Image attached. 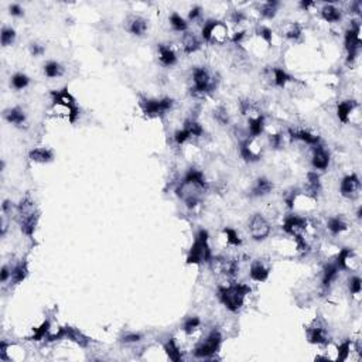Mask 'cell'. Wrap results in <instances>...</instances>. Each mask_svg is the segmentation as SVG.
I'll return each mask as SVG.
<instances>
[{"instance_id": "cell-1", "label": "cell", "mask_w": 362, "mask_h": 362, "mask_svg": "<svg viewBox=\"0 0 362 362\" xmlns=\"http://www.w3.org/2000/svg\"><path fill=\"white\" fill-rule=\"evenodd\" d=\"M208 190V183L205 181V177L200 170L191 169L184 177V180L180 183L175 192L180 200L186 202L190 210H194L204 197L205 191Z\"/></svg>"}, {"instance_id": "cell-2", "label": "cell", "mask_w": 362, "mask_h": 362, "mask_svg": "<svg viewBox=\"0 0 362 362\" xmlns=\"http://www.w3.org/2000/svg\"><path fill=\"white\" fill-rule=\"evenodd\" d=\"M251 287L243 283H232L229 286H222L218 289V296L221 303L232 313L242 309L246 296L251 293Z\"/></svg>"}, {"instance_id": "cell-3", "label": "cell", "mask_w": 362, "mask_h": 362, "mask_svg": "<svg viewBox=\"0 0 362 362\" xmlns=\"http://www.w3.org/2000/svg\"><path fill=\"white\" fill-rule=\"evenodd\" d=\"M213 260V252L208 242V232L201 229L192 243L187 256L188 265H201V263H211Z\"/></svg>"}, {"instance_id": "cell-4", "label": "cell", "mask_w": 362, "mask_h": 362, "mask_svg": "<svg viewBox=\"0 0 362 362\" xmlns=\"http://www.w3.org/2000/svg\"><path fill=\"white\" fill-rule=\"evenodd\" d=\"M192 82L194 86L191 88V95L194 96H205L207 94H211L216 88L215 78H213L204 67H197L192 71Z\"/></svg>"}, {"instance_id": "cell-5", "label": "cell", "mask_w": 362, "mask_h": 362, "mask_svg": "<svg viewBox=\"0 0 362 362\" xmlns=\"http://www.w3.org/2000/svg\"><path fill=\"white\" fill-rule=\"evenodd\" d=\"M202 39L213 44H224L228 40V27L222 21L208 20L202 27Z\"/></svg>"}, {"instance_id": "cell-6", "label": "cell", "mask_w": 362, "mask_h": 362, "mask_svg": "<svg viewBox=\"0 0 362 362\" xmlns=\"http://www.w3.org/2000/svg\"><path fill=\"white\" fill-rule=\"evenodd\" d=\"M361 26L358 21H352V24L345 33V50H347V61L348 64H352L358 55V51L361 48V37H360Z\"/></svg>"}, {"instance_id": "cell-7", "label": "cell", "mask_w": 362, "mask_h": 362, "mask_svg": "<svg viewBox=\"0 0 362 362\" xmlns=\"http://www.w3.org/2000/svg\"><path fill=\"white\" fill-rule=\"evenodd\" d=\"M174 105V101L171 98H163V99H142L140 106L143 109V113L149 118L161 116L166 112H169Z\"/></svg>"}, {"instance_id": "cell-8", "label": "cell", "mask_w": 362, "mask_h": 362, "mask_svg": "<svg viewBox=\"0 0 362 362\" xmlns=\"http://www.w3.org/2000/svg\"><path fill=\"white\" fill-rule=\"evenodd\" d=\"M221 342H222L221 333L218 330H214L210 336L207 337V340L202 344H200L197 348L194 349V355L197 358H211L219 351Z\"/></svg>"}, {"instance_id": "cell-9", "label": "cell", "mask_w": 362, "mask_h": 362, "mask_svg": "<svg viewBox=\"0 0 362 362\" xmlns=\"http://www.w3.org/2000/svg\"><path fill=\"white\" fill-rule=\"evenodd\" d=\"M249 234L254 241H265L270 234V224L263 215L255 214L249 221Z\"/></svg>"}, {"instance_id": "cell-10", "label": "cell", "mask_w": 362, "mask_h": 362, "mask_svg": "<svg viewBox=\"0 0 362 362\" xmlns=\"http://www.w3.org/2000/svg\"><path fill=\"white\" fill-rule=\"evenodd\" d=\"M309 228V219L306 216L300 215H289L283 221V231L292 236L295 235H303L304 231Z\"/></svg>"}, {"instance_id": "cell-11", "label": "cell", "mask_w": 362, "mask_h": 362, "mask_svg": "<svg viewBox=\"0 0 362 362\" xmlns=\"http://www.w3.org/2000/svg\"><path fill=\"white\" fill-rule=\"evenodd\" d=\"M239 151H241L242 159L249 163H255L262 159V146L257 143L256 137H249L243 140L241 143Z\"/></svg>"}, {"instance_id": "cell-12", "label": "cell", "mask_w": 362, "mask_h": 362, "mask_svg": "<svg viewBox=\"0 0 362 362\" xmlns=\"http://www.w3.org/2000/svg\"><path fill=\"white\" fill-rule=\"evenodd\" d=\"M336 265L340 270H351V272H354L360 266V260L357 259V255H355V252L352 249L344 248L338 254Z\"/></svg>"}, {"instance_id": "cell-13", "label": "cell", "mask_w": 362, "mask_h": 362, "mask_svg": "<svg viewBox=\"0 0 362 362\" xmlns=\"http://www.w3.org/2000/svg\"><path fill=\"white\" fill-rule=\"evenodd\" d=\"M360 188H361L360 177L355 174V173H352V174H349L342 178L340 190H341V195L342 197H345V198H354L358 194Z\"/></svg>"}, {"instance_id": "cell-14", "label": "cell", "mask_w": 362, "mask_h": 362, "mask_svg": "<svg viewBox=\"0 0 362 362\" xmlns=\"http://www.w3.org/2000/svg\"><path fill=\"white\" fill-rule=\"evenodd\" d=\"M307 336H309V341L311 344H317V345H327L328 344V334L325 330V325L319 322L317 320L314 324L307 328Z\"/></svg>"}, {"instance_id": "cell-15", "label": "cell", "mask_w": 362, "mask_h": 362, "mask_svg": "<svg viewBox=\"0 0 362 362\" xmlns=\"http://www.w3.org/2000/svg\"><path fill=\"white\" fill-rule=\"evenodd\" d=\"M360 109V104L357 101H342L337 106V116L342 123H349L351 116L355 115V112Z\"/></svg>"}, {"instance_id": "cell-16", "label": "cell", "mask_w": 362, "mask_h": 362, "mask_svg": "<svg viewBox=\"0 0 362 362\" xmlns=\"http://www.w3.org/2000/svg\"><path fill=\"white\" fill-rule=\"evenodd\" d=\"M148 20L140 16H130L126 21V30L137 37H142L148 31Z\"/></svg>"}, {"instance_id": "cell-17", "label": "cell", "mask_w": 362, "mask_h": 362, "mask_svg": "<svg viewBox=\"0 0 362 362\" xmlns=\"http://www.w3.org/2000/svg\"><path fill=\"white\" fill-rule=\"evenodd\" d=\"M313 167L316 170H327L328 164H330V153L322 148L321 145H317L313 149Z\"/></svg>"}, {"instance_id": "cell-18", "label": "cell", "mask_w": 362, "mask_h": 362, "mask_svg": "<svg viewBox=\"0 0 362 362\" xmlns=\"http://www.w3.org/2000/svg\"><path fill=\"white\" fill-rule=\"evenodd\" d=\"M3 116H4V119L9 122V123H12V125L17 126V128H23L26 125V113H24V110L21 107H9V109L4 110Z\"/></svg>"}, {"instance_id": "cell-19", "label": "cell", "mask_w": 362, "mask_h": 362, "mask_svg": "<svg viewBox=\"0 0 362 362\" xmlns=\"http://www.w3.org/2000/svg\"><path fill=\"white\" fill-rule=\"evenodd\" d=\"M270 275V268H268L262 260H255L251 265V270H249V276L252 280L255 282H266Z\"/></svg>"}, {"instance_id": "cell-20", "label": "cell", "mask_w": 362, "mask_h": 362, "mask_svg": "<svg viewBox=\"0 0 362 362\" xmlns=\"http://www.w3.org/2000/svg\"><path fill=\"white\" fill-rule=\"evenodd\" d=\"M65 338H68L72 342H75L81 348H86L89 345V342H91L89 337H86L84 333H81L80 330H77L74 327H69V325H65Z\"/></svg>"}, {"instance_id": "cell-21", "label": "cell", "mask_w": 362, "mask_h": 362, "mask_svg": "<svg viewBox=\"0 0 362 362\" xmlns=\"http://www.w3.org/2000/svg\"><path fill=\"white\" fill-rule=\"evenodd\" d=\"M28 157L31 161H36V163H51L54 160V153L53 150L47 148H37L33 149L30 153H28Z\"/></svg>"}, {"instance_id": "cell-22", "label": "cell", "mask_w": 362, "mask_h": 362, "mask_svg": "<svg viewBox=\"0 0 362 362\" xmlns=\"http://www.w3.org/2000/svg\"><path fill=\"white\" fill-rule=\"evenodd\" d=\"M289 134L292 139L295 140H301L307 145L311 146H317L320 145V137L317 134L310 133L309 130H293V129H289Z\"/></svg>"}, {"instance_id": "cell-23", "label": "cell", "mask_w": 362, "mask_h": 362, "mask_svg": "<svg viewBox=\"0 0 362 362\" xmlns=\"http://www.w3.org/2000/svg\"><path fill=\"white\" fill-rule=\"evenodd\" d=\"M272 190H273V183L266 177H260L256 180L255 186L252 188V197H265L272 192Z\"/></svg>"}, {"instance_id": "cell-24", "label": "cell", "mask_w": 362, "mask_h": 362, "mask_svg": "<svg viewBox=\"0 0 362 362\" xmlns=\"http://www.w3.org/2000/svg\"><path fill=\"white\" fill-rule=\"evenodd\" d=\"M157 51H159V60L164 67H171L177 63V55H175L174 50H171L170 47L160 44L157 47Z\"/></svg>"}, {"instance_id": "cell-25", "label": "cell", "mask_w": 362, "mask_h": 362, "mask_svg": "<svg viewBox=\"0 0 362 362\" xmlns=\"http://www.w3.org/2000/svg\"><path fill=\"white\" fill-rule=\"evenodd\" d=\"M181 47L186 54H192L201 48V41L197 39L192 33H186L181 40Z\"/></svg>"}, {"instance_id": "cell-26", "label": "cell", "mask_w": 362, "mask_h": 362, "mask_svg": "<svg viewBox=\"0 0 362 362\" xmlns=\"http://www.w3.org/2000/svg\"><path fill=\"white\" fill-rule=\"evenodd\" d=\"M39 218H40V214L31 215V216H27V218H23L20 219V227H21V232L27 235V236H33L34 232H36V227H37V222H39Z\"/></svg>"}, {"instance_id": "cell-27", "label": "cell", "mask_w": 362, "mask_h": 362, "mask_svg": "<svg viewBox=\"0 0 362 362\" xmlns=\"http://www.w3.org/2000/svg\"><path fill=\"white\" fill-rule=\"evenodd\" d=\"M27 275H28L27 262L26 260H21V262H19V263L13 268V270H12V277H10V280H12L14 284H19V283L26 280Z\"/></svg>"}, {"instance_id": "cell-28", "label": "cell", "mask_w": 362, "mask_h": 362, "mask_svg": "<svg viewBox=\"0 0 362 362\" xmlns=\"http://www.w3.org/2000/svg\"><path fill=\"white\" fill-rule=\"evenodd\" d=\"M327 228L331 231L333 235H340L348 229V224L342 216H333L327 221Z\"/></svg>"}, {"instance_id": "cell-29", "label": "cell", "mask_w": 362, "mask_h": 362, "mask_svg": "<svg viewBox=\"0 0 362 362\" xmlns=\"http://www.w3.org/2000/svg\"><path fill=\"white\" fill-rule=\"evenodd\" d=\"M249 121V133L251 137H259L265 130V116L263 115H257L255 118L248 119Z\"/></svg>"}, {"instance_id": "cell-30", "label": "cell", "mask_w": 362, "mask_h": 362, "mask_svg": "<svg viewBox=\"0 0 362 362\" xmlns=\"http://www.w3.org/2000/svg\"><path fill=\"white\" fill-rule=\"evenodd\" d=\"M321 191V184H320V177L317 175V173H309L307 174V194L317 198L319 194Z\"/></svg>"}, {"instance_id": "cell-31", "label": "cell", "mask_w": 362, "mask_h": 362, "mask_svg": "<svg viewBox=\"0 0 362 362\" xmlns=\"http://www.w3.org/2000/svg\"><path fill=\"white\" fill-rule=\"evenodd\" d=\"M280 3L279 1H266V3H262L259 6V16L263 17V19H273L276 13H277V9H279Z\"/></svg>"}, {"instance_id": "cell-32", "label": "cell", "mask_w": 362, "mask_h": 362, "mask_svg": "<svg viewBox=\"0 0 362 362\" xmlns=\"http://www.w3.org/2000/svg\"><path fill=\"white\" fill-rule=\"evenodd\" d=\"M164 351H166L167 357H169L171 361L178 362L183 360L181 349L178 348V345H177V342H175L174 338H170V340L164 344Z\"/></svg>"}, {"instance_id": "cell-33", "label": "cell", "mask_w": 362, "mask_h": 362, "mask_svg": "<svg viewBox=\"0 0 362 362\" xmlns=\"http://www.w3.org/2000/svg\"><path fill=\"white\" fill-rule=\"evenodd\" d=\"M272 72H273V82H275L276 86L284 88L289 82L295 81V78L292 75H289L283 68H273Z\"/></svg>"}, {"instance_id": "cell-34", "label": "cell", "mask_w": 362, "mask_h": 362, "mask_svg": "<svg viewBox=\"0 0 362 362\" xmlns=\"http://www.w3.org/2000/svg\"><path fill=\"white\" fill-rule=\"evenodd\" d=\"M340 269L337 268L336 263H330L324 268V275H322V286L325 289H328L333 282L337 279V275H338Z\"/></svg>"}, {"instance_id": "cell-35", "label": "cell", "mask_w": 362, "mask_h": 362, "mask_svg": "<svg viewBox=\"0 0 362 362\" xmlns=\"http://www.w3.org/2000/svg\"><path fill=\"white\" fill-rule=\"evenodd\" d=\"M321 17L328 23H337L341 20V12L333 4H325L321 9Z\"/></svg>"}, {"instance_id": "cell-36", "label": "cell", "mask_w": 362, "mask_h": 362, "mask_svg": "<svg viewBox=\"0 0 362 362\" xmlns=\"http://www.w3.org/2000/svg\"><path fill=\"white\" fill-rule=\"evenodd\" d=\"M44 74L48 77V78H57V77H61L64 74V67L57 63V61H48L45 65H44Z\"/></svg>"}, {"instance_id": "cell-37", "label": "cell", "mask_w": 362, "mask_h": 362, "mask_svg": "<svg viewBox=\"0 0 362 362\" xmlns=\"http://www.w3.org/2000/svg\"><path fill=\"white\" fill-rule=\"evenodd\" d=\"M283 34L290 40H297L303 34V28L298 23H287L283 27Z\"/></svg>"}, {"instance_id": "cell-38", "label": "cell", "mask_w": 362, "mask_h": 362, "mask_svg": "<svg viewBox=\"0 0 362 362\" xmlns=\"http://www.w3.org/2000/svg\"><path fill=\"white\" fill-rule=\"evenodd\" d=\"M256 37L263 41L268 47L273 45V31L266 26H260L256 28Z\"/></svg>"}, {"instance_id": "cell-39", "label": "cell", "mask_w": 362, "mask_h": 362, "mask_svg": "<svg viewBox=\"0 0 362 362\" xmlns=\"http://www.w3.org/2000/svg\"><path fill=\"white\" fill-rule=\"evenodd\" d=\"M184 129L187 130L191 139H192V137H200V136L204 134V129H202L201 125H200L198 122L192 121V119L186 121V123H184Z\"/></svg>"}, {"instance_id": "cell-40", "label": "cell", "mask_w": 362, "mask_h": 362, "mask_svg": "<svg viewBox=\"0 0 362 362\" xmlns=\"http://www.w3.org/2000/svg\"><path fill=\"white\" fill-rule=\"evenodd\" d=\"M351 351H352V342L347 340V341H344L342 344H340L338 347H337V361H347L349 357V354H351Z\"/></svg>"}, {"instance_id": "cell-41", "label": "cell", "mask_w": 362, "mask_h": 362, "mask_svg": "<svg viewBox=\"0 0 362 362\" xmlns=\"http://www.w3.org/2000/svg\"><path fill=\"white\" fill-rule=\"evenodd\" d=\"M10 84H12V86H13L14 89L20 91V89H24L27 85L30 84V78L27 77L26 74H23V72H17V74H14L13 77H12Z\"/></svg>"}, {"instance_id": "cell-42", "label": "cell", "mask_w": 362, "mask_h": 362, "mask_svg": "<svg viewBox=\"0 0 362 362\" xmlns=\"http://www.w3.org/2000/svg\"><path fill=\"white\" fill-rule=\"evenodd\" d=\"M0 40H1V45L3 47H9L12 45L16 40V31L12 27H3L1 34H0Z\"/></svg>"}, {"instance_id": "cell-43", "label": "cell", "mask_w": 362, "mask_h": 362, "mask_svg": "<svg viewBox=\"0 0 362 362\" xmlns=\"http://www.w3.org/2000/svg\"><path fill=\"white\" fill-rule=\"evenodd\" d=\"M200 325H201V320L198 317H190L184 321V325H183V330L184 333L188 334V336H192L195 331L200 330Z\"/></svg>"}, {"instance_id": "cell-44", "label": "cell", "mask_w": 362, "mask_h": 362, "mask_svg": "<svg viewBox=\"0 0 362 362\" xmlns=\"http://www.w3.org/2000/svg\"><path fill=\"white\" fill-rule=\"evenodd\" d=\"M48 333H50V320H45L39 328L34 330V334H33V337H30L28 340H31V341H41V340H44L47 337Z\"/></svg>"}, {"instance_id": "cell-45", "label": "cell", "mask_w": 362, "mask_h": 362, "mask_svg": "<svg viewBox=\"0 0 362 362\" xmlns=\"http://www.w3.org/2000/svg\"><path fill=\"white\" fill-rule=\"evenodd\" d=\"M170 24H171V27L174 28L175 31H187V28H188V24H187V21L180 16L178 13H171V16H170Z\"/></svg>"}, {"instance_id": "cell-46", "label": "cell", "mask_w": 362, "mask_h": 362, "mask_svg": "<svg viewBox=\"0 0 362 362\" xmlns=\"http://www.w3.org/2000/svg\"><path fill=\"white\" fill-rule=\"evenodd\" d=\"M224 234L227 236V245H229V246H241V238H239V235L236 234L235 229L224 228Z\"/></svg>"}, {"instance_id": "cell-47", "label": "cell", "mask_w": 362, "mask_h": 362, "mask_svg": "<svg viewBox=\"0 0 362 362\" xmlns=\"http://www.w3.org/2000/svg\"><path fill=\"white\" fill-rule=\"evenodd\" d=\"M214 118H215V121L218 122L219 125H228L229 115H228V112H227V109H225L224 106H219L215 109Z\"/></svg>"}, {"instance_id": "cell-48", "label": "cell", "mask_w": 362, "mask_h": 362, "mask_svg": "<svg viewBox=\"0 0 362 362\" xmlns=\"http://www.w3.org/2000/svg\"><path fill=\"white\" fill-rule=\"evenodd\" d=\"M361 287H362V282L358 276L351 277V280H349V292H351L352 295L354 296L361 295Z\"/></svg>"}, {"instance_id": "cell-49", "label": "cell", "mask_w": 362, "mask_h": 362, "mask_svg": "<svg viewBox=\"0 0 362 362\" xmlns=\"http://www.w3.org/2000/svg\"><path fill=\"white\" fill-rule=\"evenodd\" d=\"M1 211H3V215L6 216H12L14 214H19V207H14L13 202L6 200L1 204Z\"/></svg>"}, {"instance_id": "cell-50", "label": "cell", "mask_w": 362, "mask_h": 362, "mask_svg": "<svg viewBox=\"0 0 362 362\" xmlns=\"http://www.w3.org/2000/svg\"><path fill=\"white\" fill-rule=\"evenodd\" d=\"M191 137H190V134H188V132L183 128V129H180V130H177L174 134V140H175V143L178 145V146H181V145H184L187 140H190Z\"/></svg>"}, {"instance_id": "cell-51", "label": "cell", "mask_w": 362, "mask_h": 362, "mask_svg": "<svg viewBox=\"0 0 362 362\" xmlns=\"http://www.w3.org/2000/svg\"><path fill=\"white\" fill-rule=\"evenodd\" d=\"M269 143L273 149H280L283 145L282 133H270L269 134Z\"/></svg>"}, {"instance_id": "cell-52", "label": "cell", "mask_w": 362, "mask_h": 362, "mask_svg": "<svg viewBox=\"0 0 362 362\" xmlns=\"http://www.w3.org/2000/svg\"><path fill=\"white\" fill-rule=\"evenodd\" d=\"M30 53H31V55H34V57H40V55L45 53V47L41 45V44H37V43H33L30 45Z\"/></svg>"}, {"instance_id": "cell-53", "label": "cell", "mask_w": 362, "mask_h": 362, "mask_svg": "<svg viewBox=\"0 0 362 362\" xmlns=\"http://www.w3.org/2000/svg\"><path fill=\"white\" fill-rule=\"evenodd\" d=\"M231 19H232V23H235V24H242L245 20H246V14L243 13V12H239V10H235L232 16H231Z\"/></svg>"}, {"instance_id": "cell-54", "label": "cell", "mask_w": 362, "mask_h": 362, "mask_svg": "<svg viewBox=\"0 0 362 362\" xmlns=\"http://www.w3.org/2000/svg\"><path fill=\"white\" fill-rule=\"evenodd\" d=\"M9 12H10V14L12 16H14V17H21L23 14H24V10H23V7L20 6V4H10L9 6Z\"/></svg>"}, {"instance_id": "cell-55", "label": "cell", "mask_w": 362, "mask_h": 362, "mask_svg": "<svg viewBox=\"0 0 362 362\" xmlns=\"http://www.w3.org/2000/svg\"><path fill=\"white\" fill-rule=\"evenodd\" d=\"M12 277V270L9 269L7 265H4L3 268H1V273H0V280L1 283H6L9 279Z\"/></svg>"}, {"instance_id": "cell-56", "label": "cell", "mask_w": 362, "mask_h": 362, "mask_svg": "<svg viewBox=\"0 0 362 362\" xmlns=\"http://www.w3.org/2000/svg\"><path fill=\"white\" fill-rule=\"evenodd\" d=\"M142 340V336L140 334H136V333H130V334H125L122 341L123 342H137Z\"/></svg>"}, {"instance_id": "cell-57", "label": "cell", "mask_w": 362, "mask_h": 362, "mask_svg": "<svg viewBox=\"0 0 362 362\" xmlns=\"http://www.w3.org/2000/svg\"><path fill=\"white\" fill-rule=\"evenodd\" d=\"M201 12L202 9L200 6H194V7L190 10V13H188V19H190V20H197V19L201 16Z\"/></svg>"}]
</instances>
